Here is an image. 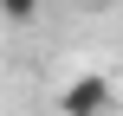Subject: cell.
I'll return each instance as SVG.
<instances>
[{"label":"cell","mask_w":123,"mask_h":116,"mask_svg":"<svg viewBox=\"0 0 123 116\" xmlns=\"http://www.w3.org/2000/svg\"><path fill=\"white\" fill-rule=\"evenodd\" d=\"M110 97H117V90H110L104 71H78V77L58 90V110L65 116H110Z\"/></svg>","instance_id":"obj_1"},{"label":"cell","mask_w":123,"mask_h":116,"mask_svg":"<svg viewBox=\"0 0 123 116\" xmlns=\"http://www.w3.org/2000/svg\"><path fill=\"white\" fill-rule=\"evenodd\" d=\"M0 19L6 26H32L39 19V0H0Z\"/></svg>","instance_id":"obj_2"}]
</instances>
